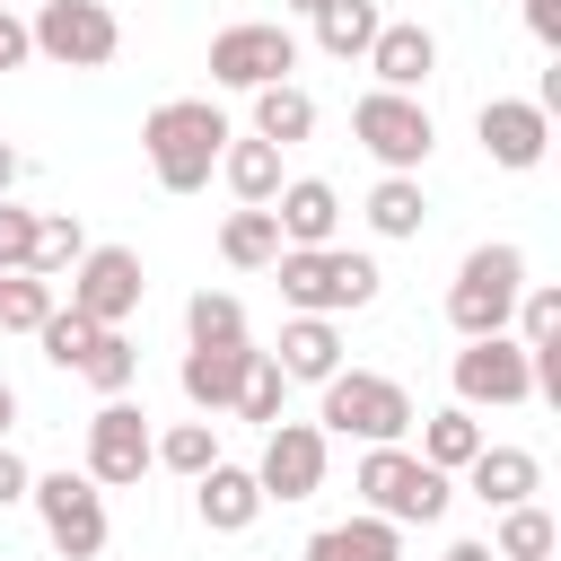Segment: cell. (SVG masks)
Instances as JSON below:
<instances>
[{"label":"cell","instance_id":"cell-1","mask_svg":"<svg viewBox=\"0 0 561 561\" xmlns=\"http://www.w3.org/2000/svg\"><path fill=\"white\" fill-rule=\"evenodd\" d=\"M140 149H149V175L167 193H202L219 175V149H228V114L210 96H167L140 114Z\"/></svg>","mask_w":561,"mask_h":561},{"label":"cell","instance_id":"cell-2","mask_svg":"<svg viewBox=\"0 0 561 561\" xmlns=\"http://www.w3.org/2000/svg\"><path fill=\"white\" fill-rule=\"evenodd\" d=\"M272 280H280L289 316H351V307H368L386 289L377 254H359V245H280Z\"/></svg>","mask_w":561,"mask_h":561},{"label":"cell","instance_id":"cell-3","mask_svg":"<svg viewBox=\"0 0 561 561\" xmlns=\"http://www.w3.org/2000/svg\"><path fill=\"white\" fill-rule=\"evenodd\" d=\"M351 491H359V500H368V517H386V526H438V517H447V500H456V473L421 465L403 438H377V447L359 456Z\"/></svg>","mask_w":561,"mask_h":561},{"label":"cell","instance_id":"cell-4","mask_svg":"<svg viewBox=\"0 0 561 561\" xmlns=\"http://www.w3.org/2000/svg\"><path fill=\"white\" fill-rule=\"evenodd\" d=\"M517 289H526V254H517L508 237H491V245H473V254L456 263V280H447V324H456L465 342H482V333H508V316H517Z\"/></svg>","mask_w":561,"mask_h":561},{"label":"cell","instance_id":"cell-5","mask_svg":"<svg viewBox=\"0 0 561 561\" xmlns=\"http://www.w3.org/2000/svg\"><path fill=\"white\" fill-rule=\"evenodd\" d=\"M351 140H359L386 175H421L430 149H438V123H430L421 96H403V88H368V96L351 105Z\"/></svg>","mask_w":561,"mask_h":561},{"label":"cell","instance_id":"cell-6","mask_svg":"<svg viewBox=\"0 0 561 561\" xmlns=\"http://www.w3.org/2000/svg\"><path fill=\"white\" fill-rule=\"evenodd\" d=\"M421 412H412V394L394 386V377H377V368H333L324 377V438H359V447H377V438H403Z\"/></svg>","mask_w":561,"mask_h":561},{"label":"cell","instance_id":"cell-7","mask_svg":"<svg viewBox=\"0 0 561 561\" xmlns=\"http://www.w3.org/2000/svg\"><path fill=\"white\" fill-rule=\"evenodd\" d=\"M26 35H35V61H61V70H105L123 53V18L105 0H35Z\"/></svg>","mask_w":561,"mask_h":561},{"label":"cell","instance_id":"cell-8","mask_svg":"<svg viewBox=\"0 0 561 561\" xmlns=\"http://www.w3.org/2000/svg\"><path fill=\"white\" fill-rule=\"evenodd\" d=\"M158 465V430H149V412L131 403V394H105L96 412H88V482L96 491H131L140 473Z\"/></svg>","mask_w":561,"mask_h":561},{"label":"cell","instance_id":"cell-9","mask_svg":"<svg viewBox=\"0 0 561 561\" xmlns=\"http://www.w3.org/2000/svg\"><path fill=\"white\" fill-rule=\"evenodd\" d=\"M26 500H35V517H44V535H53L61 561H96L105 552V491L88 473H70V465L61 473H35Z\"/></svg>","mask_w":561,"mask_h":561},{"label":"cell","instance_id":"cell-10","mask_svg":"<svg viewBox=\"0 0 561 561\" xmlns=\"http://www.w3.org/2000/svg\"><path fill=\"white\" fill-rule=\"evenodd\" d=\"M289 70H298V35L280 18H237V26L210 35V79L219 88H272Z\"/></svg>","mask_w":561,"mask_h":561},{"label":"cell","instance_id":"cell-11","mask_svg":"<svg viewBox=\"0 0 561 561\" xmlns=\"http://www.w3.org/2000/svg\"><path fill=\"white\" fill-rule=\"evenodd\" d=\"M456 403L465 412H508V403H535V368H526V342L517 333H482L456 351Z\"/></svg>","mask_w":561,"mask_h":561},{"label":"cell","instance_id":"cell-12","mask_svg":"<svg viewBox=\"0 0 561 561\" xmlns=\"http://www.w3.org/2000/svg\"><path fill=\"white\" fill-rule=\"evenodd\" d=\"M324 465H333V438H324L316 421H272V430H263V465H254V482H263V500L298 508V500L324 491Z\"/></svg>","mask_w":561,"mask_h":561},{"label":"cell","instance_id":"cell-13","mask_svg":"<svg viewBox=\"0 0 561 561\" xmlns=\"http://www.w3.org/2000/svg\"><path fill=\"white\" fill-rule=\"evenodd\" d=\"M140 289H149V272H140L131 245H88V254L70 263V307L96 316V324H123V316L140 307Z\"/></svg>","mask_w":561,"mask_h":561},{"label":"cell","instance_id":"cell-14","mask_svg":"<svg viewBox=\"0 0 561 561\" xmlns=\"http://www.w3.org/2000/svg\"><path fill=\"white\" fill-rule=\"evenodd\" d=\"M473 131H482V158H491V167H508V175L543 167V149H552V114H543L535 96H482Z\"/></svg>","mask_w":561,"mask_h":561},{"label":"cell","instance_id":"cell-15","mask_svg":"<svg viewBox=\"0 0 561 561\" xmlns=\"http://www.w3.org/2000/svg\"><path fill=\"white\" fill-rule=\"evenodd\" d=\"M254 359H263L254 342H193V351H184V403H193V412H237Z\"/></svg>","mask_w":561,"mask_h":561},{"label":"cell","instance_id":"cell-16","mask_svg":"<svg viewBox=\"0 0 561 561\" xmlns=\"http://www.w3.org/2000/svg\"><path fill=\"white\" fill-rule=\"evenodd\" d=\"M359 61L377 70V88L421 96V88H430V70H438V35H430L421 18H386V26H377V44H368Z\"/></svg>","mask_w":561,"mask_h":561},{"label":"cell","instance_id":"cell-17","mask_svg":"<svg viewBox=\"0 0 561 561\" xmlns=\"http://www.w3.org/2000/svg\"><path fill=\"white\" fill-rule=\"evenodd\" d=\"M193 517L210 526V535H245L254 517H263V482H254V465H210V473H193Z\"/></svg>","mask_w":561,"mask_h":561},{"label":"cell","instance_id":"cell-18","mask_svg":"<svg viewBox=\"0 0 561 561\" xmlns=\"http://www.w3.org/2000/svg\"><path fill=\"white\" fill-rule=\"evenodd\" d=\"M465 491L482 500V508H517V500H535L543 491V456L535 447H473V465H465Z\"/></svg>","mask_w":561,"mask_h":561},{"label":"cell","instance_id":"cell-19","mask_svg":"<svg viewBox=\"0 0 561 561\" xmlns=\"http://www.w3.org/2000/svg\"><path fill=\"white\" fill-rule=\"evenodd\" d=\"M272 219H280V245H333L342 193H333L324 175H289V184L272 193Z\"/></svg>","mask_w":561,"mask_h":561},{"label":"cell","instance_id":"cell-20","mask_svg":"<svg viewBox=\"0 0 561 561\" xmlns=\"http://www.w3.org/2000/svg\"><path fill=\"white\" fill-rule=\"evenodd\" d=\"M272 368H280L289 386H324V377L342 368V333H333V316H289V324H280Z\"/></svg>","mask_w":561,"mask_h":561},{"label":"cell","instance_id":"cell-21","mask_svg":"<svg viewBox=\"0 0 561 561\" xmlns=\"http://www.w3.org/2000/svg\"><path fill=\"white\" fill-rule=\"evenodd\" d=\"M307 561H403V526L386 517H342L307 535Z\"/></svg>","mask_w":561,"mask_h":561},{"label":"cell","instance_id":"cell-22","mask_svg":"<svg viewBox=\"0 0 561 561\" xmlns=\"http://www.w3.org/2000/svg\"><path fill=\"white\" fill-rule=\"evenodd\" d=\"M245 96H254V140L289 149V140L316 131V96H307L298 79H272V88H245Z\"/></svg>","mask_w":561,"mask_h":561},{"label":"cell","instance_id":"cell-23","mask_svg":"<svg viewBox=\"0 0 561 561\" xmlns=\"http://www.w3.org/2000/svg\"><path fill=\"white\" fill-rule=\"evenodd\" d=\"M219 254H228L237 272H272V254H280V219H272V202H237V210L219 219Z\"/></svg>","mask_w":561,"mask_h":561},{"label":"cell","instance_id":"cell-24","mask_svg":"<svg viewBox=\"0 0 561 561\" xmlns=\"http://www.w3.org/2000/svg\"><path fill=\"white\" fill-rule=\"evenodd\" d=\"M219 175H228V193H237V202H272V193H280V149H272V140H254V131H245V140L228 131Z\"/></svg>","mask_w":561,"mask_h":561},{"label":"cell","instance_id":"cell-25","mask_svg":"<svg viewBox=\"0 0 561 561\" xmlns=\"http://www.w3.org/2000/svg\"><path fill=\"white\" fill-rule=\"evenodd\" d=\"M473 447H482V421H473L465 403H447V412H430V421H421V447H412V456H421V465H438V473H465V465H473Z\"/></svg>","mask_w":561,"mask_h":561},{"label":"cell","instance_id":"cell-26","mask_svg":"<svg viewBox=\"0 0 561 561\" xmlns=\"http://www.w3.org/2000/svg\"><path fill=\"white\" fill-rule=\"evenodd\" d=\"M377 26H386L377 0H324V9H316V44H324L333 61H359V53L377 44Z\"/></svg>","mask_w":561,"mask_h":561},{"label":"cell","instance_id":"cell-27","mask_svg":"<svg viewBox=\"0 0 561 561\" xmlns=\"http://www.w3.org/2000/svg\"><path fill=\"white\" fill-rule=\"evenodd\" d=\"M368 228H377V237H421V228H430V193H421V175H377V193H368Z\"/></svg>","mask_w":561,"mask_h":561},{"label":"cell","instance_id":"cell-28","mask_svg":"<svg viewBox=\"0 0 561 561\" xmlns=\"http://www.w3.org/2000/svg\"><path fill=\"white\" fill-rule=\"evenodd\" d=\"M552 543H561V526H552L535 500L500 508V526H491V552H500V561H552Z\"/></svg>","mask_w":561,"mask_h":561},{"label":"cell","instance_id":"cell-29","mask_svg":"<svg viewBox=\"0 0 561 561\" xmlns=\"http://www.w3.org/2000/svg\"><path fill=\"white\" fill-rule=\"evenodd\" d=\"M88 254V228H79V210H35V254H26V272H70Z\"/></svg>","mask_w":561,"mask_h":561},{"label":"cell","instance_id":"cell-30","mask_svg":"<svg viewBox=\"0 0 561 561\" xmlns=\"http://www.w3.org/2000/svg\"><path fill=\"white\" fill-rule=\"evenodd\" d=\"M79 377H88L96 394H131V377H140V351H131V333H123V324H105V333L88 342Z\"/></svg>","mask_w":561,"mask_h":561},{"label":"cell","instance_id":"cell-31","mask_svg":"<svg viewBox=\"0 0 561 561\" xmlns=\"http://www.w3.org/2000/svg\"><path fill=\"white\" fill-rule=\"evenodd\" d=\"M53 307H61V298H53L44 272H0V333H35Z\"/></svg>","mask_w":561,"mask_h":561},{"label":"cell","instance_id":"cell-32","mask_svg":"<svg viewBox=\"0 0 561 561\" xmlns=\"http://www.w3.org/2000/svg\"><path fill=\"white\" fill-rule=\"evenodd\" d=\"M96 333H105V324H96V316H79V307H53V316L35 324L44 359H53V368H70V377H79V359H88V342H96Z\"/></svg>","mask_w":561,"mask_h":561},{"label":"cell","instance_id":"cell-33","mask_svg":"<svg viewBox=\"0 0 561 561\" xmlns=\"http://www.w3.org/2000/svg\"><path fill=\"white\" fill-rule=\"evenodd\" d=\"M158 465H167V473H184V482H193V473H210V465H219V430H210V412H202V421H175V430L158 438Z\"/></svg>","mask_w":561,"mask_h":561},{"label":"cell","instance_id":"cell-34","mask_svg":"<svg viewBox=\"0 0 561 561\" xmlns=\"http://www.w3.org/2000/svg\"><path fill=\"white\" fill-rule=\"evenodd\" d=\"M184 333H193V342H245V307H237L228 289H193Z\"/></svg>","mask_w":561,"mask_h":561},{"label":"cell","instance_id":"cell-35","mask_svg":"<svg viewBox=\"0 0 561 561\" xmlns=\"http://www.w3.org/2000/svg\"><path fill=\"white\" fill-rule=\"evenodd\" d=\"M508 324H517V342H526V351H535V342H561V289H552V280H526Z\"/></svg>","mask_w":561,"mask_h":561},{"label":"cell","instance_id":"cell-36","mask_svg":"<svg viewBox=\"0 0 561 561\" xmlns=\"http://www.w3.org/2000/svg\"><path fill=\"white\" fill-rule=\"evenodd\" d=\"M280 394H289V377H280L272 351H263L254 377H245V394H237V421H263V430H272V421H280Z\"/></svg>","mask_w":561,"mask_h":561},{"label":"cell","instance_id":"cell-37","mask_svg":"<svg viewBox=\"0 0 561 561\" xmlns=\"http://www.w3.org/2000/svg\"><path fill=\"white\" fill-rule=\"evenodd\" d=\"M35 254V210H18V193H0V272H26Z\"/></svg>","mask_w":561,"mask_h":561},{"label":"cell","instance_id":"cell-38","mask_svg":"<svg viewBox=\"0 0 561 561\" xmlns=\"http://www.w3.org/2000/svg\"><path fill=\"white\" fill-rule=\"evenodd\" d=\"M18 61H35V35H26L18 9H0V70H18Z\"/></svg>","mask_w":561,"mask_h":561},{"label":"cell","instance_id":"cell-39","mask_svg":"<svg viewBox=\"0 0 561 561\" xmlns=\"http://www.w3.org/2000/svg\"><path fill=\"white\" fill-rule=\"evenodd\" d=\"M26 482H35V473H26V456L0 438V508H18V500H26Z\"/></svg>","mask_w":561,"mask_h":561},{"label":"cell","instance_id":"cell-40","mask_svg":"<svg viewBox=\"0 0 561 561\" xmlns=\"http://www.w3.org/2000/svg\"><path fill=\"white\" fill-rule=\"evenodd\" d=\"M526 35L552 53V44H561V0H526Z\"/></svg>","mask_w":561,"mask_h":561},{"label":"cell","instance_id":"cell-41","mask_svg":"<svg viewBox=\"0 0 561 561\" xmlns=\"http://www.w3.org/2000/svg\"><path fill=\"white\" fill-rule=\"evenodd\" d=\"M18 175H26V158H18L9 140H0V193H18Z\"/></svg>","mask_w":561,"mask_h":561},{"label":"cell","instance_id":"cell-42","mask_svg":"<svg viewBox=\"0 0 561 561\" xmlns=\"http://www.w3.org/2000/svg\"><path fill=\"white\" fill-rule=\"evenodd\" d=\"M447 561H500L491 543H447Z\"/></svg>","mask_w":561,"mask_h":561},{"label":"cell","instance_id":"cell-43","mask_svg":"<svg viewBox=\"0 0 561 561\" xmlns=\"http://www.w3.org/2000/svg\"><path fill=\"white\" fill-rule=\"evenodd\" d=\"M9 421H18V386L0 377V438H9Z\"/></svg>","mask_w":561,"mask_h":561},{"label":"cell","instance_id":"cell-44","mask_svg":"<svg viewBox=\"0 0 561 561\" xmlns=\"http://www.w3.org/2000/svg\"><path fill=\"white\" fill-rule=\"evenodd\" d=\"M289 9H298V18H316V9H324V0H289Z\"/></svg>","mask_w":561,"mask_h":561}]
</instances>
